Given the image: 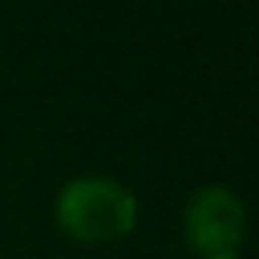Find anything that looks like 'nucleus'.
Here are the masks:
<instances>
[{"instance_id":"f257e3e1","label":"nucleus","mask_w":259,"mask_h":259,"mask_svg":"<svg viewBox=\"0 0 259 259\" xmlns=\"http://www.w3.org/2000/svg\"><path fill=\"white\" fill-rule=\"evenodd\" d=\"M135 195L110 178H75L61 188L54 217L75 241H117L135 227Z\"/></svg>"},{"instance_id":"f03ea898","label":"nucleus","mask_w":259,"mask_h":259,"mask_svg":"<svg viewBox=\"0 0 259 259\" xmlns=\"http://www.w3.org/2000/svg\"><path fill=\"white\" fill-rule=\"evenodd\" d=\"M245 231L248 217L231 188L206 185L185 206V241L199 259H234Z\"/></svg>"}]
</instances>
